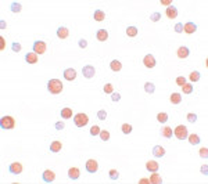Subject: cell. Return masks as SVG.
<instances>
[{"mask_svg":"<svg viewBox=\"0 0 208 184\" xmlns=\"http://www.w3.org/2000/svg\"><path fill=\"white\" fill-rule=\"evenodd\" d=\"M47 90L51 94H60L63 90V83L58 79H50L47 82Z\"/></svg>","mask_w":208,"mask_h":184,"instance_id":"6da1fadb","label":"cell"},{"mask_svg":"<svg viewBox=\"0 0 208 184\" xmlns=\"http://www.w3.org/2000/svg\"><path fill=\"white\" fill-rule=\"evenodd\" d=\"M15 126V121L13 116L10 115H6L3 116L1 119H0V127L1 129H6V130H9V129H13Z\"/></svg>","mask_w":208,"mask_h":184,"instance_id":"7a4b0ae2","label":"cell"},{"mask_svg":"<svg viewBox=\"0 0 208 184\" xmlns=\"http://www.w3.org/2000/svg\"><path fill=\"white\" fill-rule=\"evenodd\" d=\"M87 122H89V118H87L86 114H76V115L74 116V123L78 126V127H83V126L87 125Z\"/></svg>","mask_w":208,"mask_h":184,"instance_id":"3957f363","label":"cell"},{"mask_svg":"<svg viewBox=\"0 0 208 184\" xmlns=\"http://www.w3.org/2000/svg\"><path fill=\"white\" fill-rule=\"evenodd\" d=\"M174 134H175V137H176L178 140H184V139H187V127L183 126V125L176 126Z\"/></svg>","mask_w":208,"mask_h":184,"instance_id":"277c9868","label":"cell"},{"mask_svg":"<svg viewBox=\"0 0 208 184\" xmlns=\"http://www.w3.org/2000/svg\"><path fill=\"white\" fill-rule=\"evenodd\" d=\"M82 75L86 77V79H92V77L96 75V69H94L93 65H85V67L82 68Z\"/></svg>","mask_w":208,"mask_h":184,"instance_id":"5b68a950","label":"cell"},{"mask_svg":"<svg viewBox=\"0 0 208 184\" xmlns=\"http://www.w3.org/2000/svg\"><path fill=\"white\" fill-rule=\"evenodd\" d=\"M34 53L36 54H43L44 51H46V48H47V46H46V43L44 42H42V40H36L34 43Z\"/></svg>","mask_w":208,"mask_h":184,"instance_id":"8992f818","label":"cell"},{"mask_svg":"<svg viewBox=\"0 0 208 184\" xmlns=\"http://www.w3.org/2000/svg\"><path fill=\"white\" fill-rule=\"evenodd\" d=\"M143 64H144V67H147V68H154L157 61H155V58L153 54H147V55H144V58H143Z\"/></svg>","mask_w":208,"mask_h":184,"instance_id":"52a82bcc","label":"cell"},{"mask_svg":"<svg viewBox=\"0 0 208 184\" xmlns=\"http://www.w3.org/2000/svg\"><path fill=\"white\" fill-rule=\"evenodd\" d=\"M42 179H43L44 183H53L54 179H56V174H54L53 170H44L43 174H42Z\"/></svg>","mask_w":208,"mask_h":184,"instance_id":"ba28073f","label":"cell"},{"mask_svg":"<svg viewBox=\"0 0 208 184\" xmlns=\"http://www.w3.org/2000/svg\"><path fill=\"white\" fill-rule=\"evenodd\" d=\"M97 169H99V165H97V162L94 159H89L86 162V170L89 173H96Z\"/></svg>","mask_w":208,"mask_h":184,"instance_id":"9c48e42d","label":"cell"},{"mask_svg":"<svg viewBox=\"0 0 208 184\" xmlns=\"http://www.w3.org/2000/svg\"><path fill=\"white\" fill-rule=\"evenodd\" d=\"M9 170H10V173H13V174H19L22 172V165L18 163V162H14V163L10 165Z\"/></svg>","mask_w":208,"mask_h":184,"instance_id":"30bf717a","label":"cell"},{"mask_svg":"<svg viewBox=\"0 0 208 184\" xmlns=\"http://www.w3.org/2000/svg\"><path fill=\"white\" fill-rule=\"evenodd\" d=\"M183 31L186 32V33H194L196 31H197V25L194 24V22H186V24L183 25Z\"/></svg>","mask_w":208,"mask_h":184,"instance_id":"8fae6325","label":"cell"},{"mask_svg":"<svg viewBox=\"0 0 208 184\" xmlns=\"http://www.w3.org/2000/svg\"><path fill=\"white\" fill-rule=\"evenodd\" d=\"M153 155H154L155 158H162L165 155V148L162 145H155L154 148H153Z\"/></svg>","mask_w":208,"mask_h":184,"instance_id":"7c38bea8","label":"cell"},{"mask_svg":"<svg viewBox=\"0 0 208 184\" xmlns=\"http://www.w3.org/2000/svg\"><path fill=\"white\" fill-rule=\"evenodd\" d=\"M76 77V71L72 69V68H68L64 71V79H67V80H74Z\"/></svg>","mask_w":208,"mask_h":184,"instance_id":"4fadbf2b","label":"cell"},{"mask_svg":"<svg viewBox=\"0 0 208 184\" xmlns=\"http://www.w3.org/2000/svg\"><path fill=\"white\" fill-rule=\"evenodd\" d=\"M178 57L179 58H186V57H189V54H190V50L189 47H186V46H180L179 48H178Z\"/></svg>","mask_w":208,"mask_h":184,"instance_id":"5bb4252c","label":"cell"},{"mask_svg":"<svg viewBox=\"0 0 208 184\" xmlns=\"http://www.w3.org/2000/svg\"><path fill=\"white\" fill-rule=\"evenodd\" d=\"M79 176H81V172H79L78 168H71V169L68 170V177L71 180H78Z\"/></svg>","mask_w":208,"mask_h":184,"instance_id":"9a60e30c","label":"cell"},{"mask_svg":"<svg viewBox=\"0 0 208 184\" xmlns=\"http://www.w3.org/2000/svg\"><path fill=\"white\" fill-rule=\"evenodd\" d=\"M96 38H97V40H100V42H106L107 39H108V32H107L106 29H99L96 33Z\"/></svg>","mask_w":208,"mask_h":184,"instance_id":"2e32d148","label":"cell"},{"mask_svg":"<svg viewBox=\"0 0 208 184\" xmlns=\"http://www.w3.org/2000/svg\"><path fill=\"white\" fill-rule=\"evenodd\" d=\"M68 35H69V31H68L67 26H60L57 29V36L60 39H67Z\"/></svg>","mask_w":208,"mask_h":184,"instance_id":"e0dca14e","label":"cell"},{"mask_svg":"<svg viewBox=\"0 0 208 184\" xmlns=\"http://www.w3.org/2000/svg\"><path fill=\"white\" fill-rule=\"evenodd\" d=\"M38 54L36 53H28L26 55H25V61L28 64H36L38 63Z\"/></svg>","mask_w":208,"mask_h":184,"instance_id":"ac0fdd59","label":"cell"},{"mask_svg":"<svg viewBox=\"0 0 208 184\" xmlns=\"http://www.w3.org/2000/svg\"><path fill=\"white\" fill-rule=\"evenodd\" d=\"M167 15H168V18L174 19L178 17V10H176V7L175 6H169L168 9H167Z\"/></svg>","mask_w":208,"mask_h":184,"instance_id":"d6986e66","label":"cell"},{"mask_svg":"<svg viewBox=\"0 0 208 184\" xmlns=\"http://www.w3.org/2000/svg\"><path fill=\"white\" fill-rule=\"evenodd\" d=\"M110 68H111V71H114V72H119L122 69V64L118 60H112L111 63H110Z\"/></svg>","mask_w":208,"mask_h":184,"instance_id":"ffe728a7","label":"cell"},{"mask_svg":"<svg viewBox=\"0 0 208 184\" xmlns=\"http://www.w3.org/2000/svg\"><path fill=\"white\" fill-rule=\"evenodd\" d=\"M161 134H162V137H165V139H171L172 134H174V131L171 129V126H164V127L161 129Z\"/></svg>","mask_w":208,"mask_h":184,"instance_id":"44dd1931","label":"cell"},{"mask_svg":"<svg viewBox=\"0 0 208 184\" xmlns=\"http://www.w3.org/2000/svg\"><path fill=\"white\" fill-rule=\"evenodd\" d=\"M146 169L149 170V172H157L158 170V163L155 162V161H149L147 163H146Z\"/></svg>","mask_w":208,"mask_h":184,"instance_id":"7402d4cb","label":"cell"},{"mask_svg":"<svg viewBox=\"0 0 208 184\" xmlns=\"http://www.w3.org/2000/svg\"><path fill=\"white\" fill-rule=\"evenodd\" d=\"M61 148H63V144H61L60 141H53V143L50 144V151L54 152V154H56V152H60Z\"/></svg>","mask_w":208,"mask_h":184,"instance_id":"603a6c76","label":"cell"},{"mask_svg":"<svg viewBox=\"0 0 208 184\" xmlns=\"http://www.w3.org/2000/svg\"><path fill=\"white\" fill-rule=\"evenodd\" d=\"M182 102V96L179 93H172L171 94V104H180Z\"/></svg>","mask_w":208,"mask_h":184,"instance_id":"cb8c5ba5","label":"cell"},{"mask_svg":"<svg viewBox=\"0 0 208 184\" xmlns=\"http://www.w3.org/2000/svg\"><path fill=\"white\" fill-rule=\"evenodd\" d=\"M93 18L96 19V21H104L106 14H104V11H101V10H96L94 14H93Z\"/></svg>","mask_w":208,"mask_h":184,"instance_id":"d4e9b609","label":"cell"},{"mask_svg":"<svg viewBox=\"0 0 208 184\" xmlns=\"http://www.w3.org/2000/svg\"><path fill=\"white\" fill-rule=\"evenodd\" d=\"M187 139H189V143H190L192 145L200 144V137H199V134H190Z\"/></svg>","mask_w":208,"mask_h":184,"instance_id":"484cf974","label":"cell"},{"mask_svg":"<svg viewBox=\"0 0 208 184\" xmlns=\"http://www.w3.org/2000/svg\"><path fill=\"white\" fill-rule=\"evenodd\" d=\"M61 116H63L64 119H69L72 116V109L71 108H63L61 109Z\"/></svg>","mask_w":208,"mask_h":184,"instance_id":"4316f807","label":"cell"},{"mask_svg":"<svg viewBox=\"0 0 208 184\" xmlns=\"http://www.w3.org/2000/svg\"><path fill=\"white\" fill-rule=\"evenodd\" d=\"M150 183L151 184H161V183H162V179H161V176H158V174L154 172L153 176L150 177Z\"/></svg>","mask_w":208,"mask_h":184,"instance_id":"83f0119b","label":"cell"},{"mask_svg":"<svg viewBox=\"0 0 208 184\" xmlns=\"http://www.w3.org/2000/svg\"><path fill=\"white\" fill-rule=\"evenodd\" d=\"M182 90H183L184 94H192L193 93V85L192 83H184L182 86Z\"/></svg>","mask_w":208,"mask_h":184,"instance_id":"f1b7e54d","label":"cell"},{"mask_svg":"<svg viewBox=\"0 0 208 184\" xmlns=\"http://www.w3.org/2000/svg\"><path fill=\"white\" fill-rule=\"evenodd\" d=\"M126 35H128L129 38L137 36V28H136V26H129V28L126 29Z\"/></svg>","mask_w":208,"mask_h":184,"instance_id":"f546056e","label":"cell"},{"mask_svg":"<svg viewBox=\"0 0 208 184\" xmlns=\"http://www.w3.org/2000/svg\"><path fill=\"white\" fill-rule=\"evenodd\" d=\"M157 121L160 122V123H165V122L168 121V114L167 112H160L157 115Z\"/></svg>","mask_w":208,"mask_h":184,"instance_id":"4dcf8cb0","label":"cell"},{"mask_svg":"<svg viewBox=\"0 0 208 184\" xmlns=\"http://www.w3.org/2000/svg\"><path fill=\"white\" fill-rule=\"evenodd\" d=\"M144 90L147 93H150V94H153L154 93V90H155V86H154V83H151V82H147L144 85Z\"/></svg>","mask_w":208,"mask_h":184,"instance_id":"1f68e13d","label":"cell"},{"mask_svg":"<svg viewBox=\"0 0 208 184\" xmlns=\"http://www.w3.org/2000/svg\"><path fill=\"white\" fill-rule=\"evenodd\" d=\"M200 77H201V75H200L199 71H193V72L190 73V80L192 82H199Z\"/></svg>","mask_w":208,"mask_h":184,"instance_id":"d6a6232c","label":"cell"},{"mask_svg":"<svg viewBox=\"0 0 208 184\" xmlns=\"http://www.w3.org/2000/svg\"><path fill=\"white\" fill-rule=\"evenodd\" d=\"M21 4L19 3H17V1H14V3H11V6H10V10L13 11V13H19L21 11Z\"/></svg>","mask_w":208,"mask_h":184,"instance_id":"836d02e7","label":"cell"},{"mask_svg":"<svg viewBox=\"0 0 208 184\" xmlns=\"http://www.w3.org/2000/svg\"><path fill=\"white\" fill-rule=\"evenodd\" d=\"M121 130H122L124 134H129V133L132 131V126L129 125V123H124V125L121 126Z\"/></svg>","mask_w":208,"mask_h":184,"instance_id":"e575fe53","label":"cell"},{"mask_svg":"<svg viewBox=\"0 0 208 184\" xmlns=\"http://www.w3.org/2000/svg\"><path fill=\"white\" fill-rule=\"evenodd\" d=\"M100 139H101L103 141H107L108 139H110V131L101 130V131H100Z\"/></svg>","mask_w":208,"mask_h":184,"instance_id":"d590c367","label":"cell"},{"mask_svg":"<svg viewBox=\"0 0 208 184\" xmlns=\"http://www.w3.org/2000/svg\"><path fill=\"white\" fill-rule=\"evenodd\" d=\"M104 93H107V94H112L114 93V87H112L111 83H107L104 86Z\"/></svg>","mask_w":208,"mask_h":184,"instance_id":"8d00e7d4","label":"cell"},{"mask_svg":"<svg viewBox=\"0 0 208 184\" xmlns=\"http://www.w3.org/2000/svg\"><path fill=\"white\" fill-rule=\"evenodd\" d=\"M119 177V173H118V170H115V169H111L110 170V179L111 180H117Z\"/></svg>","mask_w":208,"mask_h":184,"instance_id":"74e56055","label":"cell"},{"mask_svg":"<svg viewBox=\"0 0 208 184\" xmlns=\"http://www.w3.org/2000/svg\"><path fill=\"white\" fill-rule=\"evenodd\" d=\"M150 19L153 21V22H157V21H160L161 19V14L160 13H153V14L150 15Z\"/></svg>","mask_w":208,"mask_h":184,"instance_id":"f35d334b","label":"cell"},{"mask_svg":"<svg viewBox=\"0 0 208 184\" xmlns=\"http://www.w3.org/2000/svg\"><path fill=\"white\" fill-rule=\"evenodd\" d=\"M100 127L99 126H92V129H90V134L92 136H97V134H100Z\"/></svg>","mask_w":208,"mask_h":184,"instance_id":"ab89813d","label":"cell"},{"mask_svg":"<svg viewBox=\"0 0 208 184\" xmlns=\"http://www.w3.org/2000/svg\"><path fill=\"white\" fill-rule=\"evenodd\" d=\"M97 118L100 119V121H104L107 118V112L106 111H103V109H100V111L97 112Z\"/></svg>","mask_w":208,"mask_h":184,"instance_id":"60d3db41","label":"cell"},{"mask_svg":"<svg viewBox=\"0 0 208 184\" xmlns=\"http://www.w3.org/2000/svg\"><path fill=\"white\" fill-rule=\"evenodd\" d=\"M187 121H189L190 123H194V122L197 121V115H196V114H187Z\"/></svg>","mask_w":208,"mask_h":184,"instance_id":"b9f144b4","label":"cell"},{"mask_svg":"<svg viewBox=\"0 0 208 184\" xmlns=\"http://www.w3.org/2000/svg\"><path fill=\"white\" fill-rule=\"evenodd\" d=\"M184 83H186V79H184L183 76L176 77V85H178V86H183Z\"/></svg>","mask_w":208,"mask_h":184,"instance_id":"7bdbcfd3","label":"cell"},{"mask_svg":"<svg viewBox=\"0 0 208 184\" xmlns=\"http://www.w3.org/2000/svg\"><path fill=\"white\" fill-rule=\"evenodd\" d=\"M111 100L112 101H119V100H121V94H119V93H112Z\"/></svg>","mask_w":208,"mask_h":184,"instance_id":"ee69618b","label":"cell"},{"mask_svg":"<svg viewBox=\"0 0 208 184\" xmlns=\"http://www.w3.org/2000/svg\"><path fill=\"white\" fill-rule=\"evenodd\" d=\"M183 31V24L182 22H179V24H176L175 25V32H178V33H180Z\"/></svg>","mask_w":208,"mask_h":184,"instance_id":"f6af8a7d","label":"cell"},{"mask_svg":"<svg viewBox=\"0 0 208 184\" xmlns=\"http://www.w3.org/2000/svg\"><path fill=\"white\" fill-rule=\"evenodd\" d=\"M200 156H201V158H207L208 156V148H201V150H200Z\"/></svg>","mask_w":208,"mask_h":184,"instance_id":"bcb514c9","label":"cell"},{"mask_svg":"<svg viewBox=\"0 0 208 184\" xmlns=\"http://www.w3.org/2000/svg\"><path fill=\"white\" fill-rule=\"evenodd\" d=\"M11 47H13V50H14L15 53H18L19 50H21V44H19V43H13Z\"/></svg>","mask_w":208,"mask_h":184,"instance_id":"7dc6e473","label":"cell"},{"mask_svg":"<svg viewBox=\"0 0 208 184\" xmlns=\"http://www.w3.org/2000/svg\"><path fill=\"white\" fill-rule=\"evenodd\" d=\"M64 127H65V125H64L63 122H57V123H56V129H57V130H63Z\"/></svg>","mask_w":208,"mask_h":184,"instance_id":"c3c4849f","label":"cell"},{"mask_svg":"<svg viewBox=\"0 0 208 184\" xmlns=\"http://www.w3.org/2000/svg\"><path fill=\"white\" fill-rule=\"evenodd\" d=\"M6 47V42H4V38L0 36V50H4Z\"/></svg>","mask_w":208,"mask_h":184,"instance_id":"681fc988","label":"cell"},{"mask_svg":"<svg viewBox=\"0 0 208 184\" xmlns=\"http://www.w3.org/2000/svg\"><path fill=\"white\" fill-rule=\"evenodd\" d=\"M78 44H79V46H81V47H82V48H85V47H86V46H87L86 40H83V39H81V40L78 42Z\"/></svg>","mask_w":208,"mask_h":184,"instance_id":"f907efd6","label":"cell"},{"mask_svg":"<svg viewBox=\"0 0 208 184\" xmlns=\"http://www.w3.org/2000/svg\"><path fill=\"white\" fill-rule=\"evenodd\" d=\"M201 173H203V174H205V176H207V174H208V166H207V165H204V166H201Z\"/></svg>","mask_w":208,"mask_h":184,"instance_id":"816d5d0a","label":"cell"},{"mask_svg":"<svg viewBox=\"0 0 208 184\" xmlns=\"http://www.w3.org/2000/svg\"><path fill=\"white\" fill-rule=\"evenodd\" d=\"M139 183H140V184H149V183H150V179H140Z\"/></svg>","mask_w":208,"mask_h":184,"instance_id":"f5cc1de1","label":"cell"},{"mask_svg":"<svg viewBox=\"0 0 208 184\" xmlns=\"http://www.w3.org/2000/svg\"><path fill=\"white\" fill-rule=\"evenodd\" d=\"M161 4H165V6L171 4V0H161Z\"/></svg>","mask_w":208,"mask_h":184,"instance_id":"db71d44e","label":"cell"},{"mask_svg":"<svg viewBox=\"0 0 208 184\" xmlns=\"http://www.w3.org/2000/svg\"><path fill=\"white\" fill-rule=\"evenodd\" d=\"M0 25H1V26H0L1 29H6V22H4V21H1V22H0Z\"/></svg>","mask_w":208,"mask_h":184,"instance_id":"11a10c76","label":"cell"}]
</instances>
